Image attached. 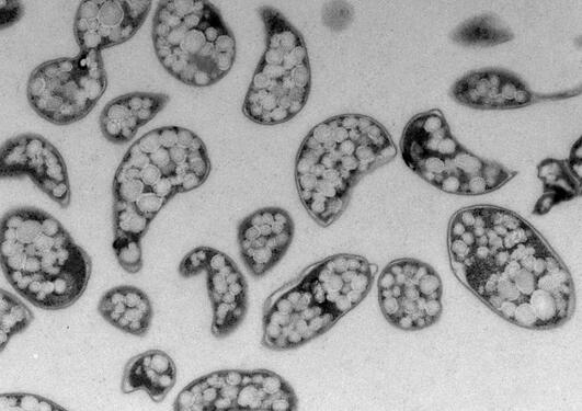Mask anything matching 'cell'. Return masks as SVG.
<instances>
[{"instance_id":"obj_1","label":"cell","mask_w":582,"mask_h":411,"mask_svg":"<svg viewBox=\"0 0 582 411\" xmlns=\"http://www.w3.org/2000/svg\"><path fill=\"white\" fill-rule=\"evenodd\" d=\"M447 243L456 276L505 320L547 329L572 315L568 269L520 215L490 205L464 208L450 219Z\"/></svg>"},{"instance_id":"obj_2","label":"cell","mask_w":582,"mask_h":411,"mask_svg":"<svg viewBox=\"0 0 582 411\" xmlns=\"http://www.w3.org/2000/svg\"><path fill=\"white\" fill-rule=\"evenodd\" d=\"M396 156L390 134L370 116L345 113L318 123L295 158V183L306 212L320 226H330L360 179Z\"/></svg>"},{"instance_id":"obj_3","label":"cell","mask_w":582,"mask_h":411,"mask_svg":"<svg viewBox=\"0 0 582 411\" xmlns=\"http://www.w3.org/2000/svg\"><path fill=\"white\" fill-rule=\"evenodd\" d=\"M0 258L12 287L33 305L59 310L87 288L91 259L50 214L21 207L1 219Z\"/></svg>"},{"instance_id":"obj_4","label":"cell","mask_w":582,"mask_h":411,"mask_svg":"<svg viewBox=\"0 0 582 411\" xmlns=\"http://www.w3.org/2000/svg\"><path fill=\"white\" fill-rule=\"evenodd\" d=\"M377 271L376 264L350 253L306 266L265 299L262 345L283 351L320 336L365 298Z\"/></svg>"},{"instance_id":"obj_5","label":"cell","mask_w":582,"mask_h":411,"mask_svg":"<svg viewBox=\"0 0 582 411\" xmlns=\"http://www.w3.org/2000/svg\"><path fill=\"white\" fill-rule=\"evenodd\" d=\"M207 148L193 130L153 128L136 139L113 180V213H132L149 224L176 194L199 187L208 178Z\"/></svg>"},{"instance_id":"obj_6","label":"cell","mask_w":582,"mask_h":411,"mask_svg":"<svg viewBox=\"0 0 582 411\" xmlns=\"http://www.w3.org/2000/svg\"><path fill=\"white\" fill-rule=\"evenodd\" d=\"M151 37L161 66L186 85L219 82L236 60L235 35L209 1H160Z\"/></svg>"},{"instance_id":"obj_7","label":"cell","mask_w":582,"mask_h":411,"mask_svg":"<svg viewBox=\"0 0 582 411\" xmlns=\"http://www.w3.org/2000/svg\"><path fill=\"white\" fill-rule=\"evenodd\" d=\"M265 48L253 72L242 113L259 125H278L294 118L306 105L311 68L303 34L272 5L258 9Z\"/></svg>"},{"instance_id":"obj_8","label":"cell","mask_w":582,"mask_h":411,"mask_svg":"<svg viewBox=\"0 0 582 411\" xmlns=\"http://www.w3.org/2000/svg\"><path fill=\"white\" fill-rule=\"evenodd\" d=\"M400 151L414 173L450 194H487L515 175L514 171L482 159L460 145L437 109L419 113L407 123Z\"/></svg>"},{"instance_id":"obj_9","label":"cell","mask_w":582,"mask_h":411,"mask_svg":"<svg viewBox=\"0 0 582 411\" xmlns=\"http://www.w3.org/2000/svg\"><path fill=\"white\" fill-rule=\"evenodd\" d=\"M107 77L99 50H80L37 66L27 80L28 104L42 118L69 125L84 118L102 98Z\"/></svg>"},{"instance_id":"obj_10","label":"cell","mask_w":582,"mask_h":411,"mask_svg":"<svg viewBox=\"0 0 582 411\" xmlns=\"http://www.w3.org/2000/svg\"><path fill=\"white\" fill-rule=\"evenodd\" d=\"M293 387L267 369H225L204 375L181 390L179 411H294Z\"/></svg>"},{"instance_id":"obj_11","label":"cell","mask_w":582,"mask_h":411,"mask_svg":"<svg viewBox=\"0 0 582 411\" xmlns=\"http://www.w3.org/2000/svg\"><path fill=\"white\" fill-rule=\"evenodd\" d=\"M378 301L393 327L412 331L433 324L442 312V281L435 270L415 259H398L381 271Z\"/></svg>"},{"instance_id":"obj_12","label":"cell","mask_w":582,"mask_h":411,"mask_svg":"<svg viewBox=\"0 0 582 411\" xmlns=\"http://www.w3.org/2000/svg\"><path fill=\"white\" fill-rule=\"evenodd\" d=\"M0 174L1 178L27 175L61 207L70 204L65 160L57 148L38 134H21L1 146Z\"/></svg>"},{"instance_id":"obj_13","label":"cell","mask_w":582,"mask_h":411,"mask_svg":"<svg viewBox=\"0 0 582 411\" xmlns=\"http://www.w3.org/2000/svg\"><path fill=\"white\" fill-rule=\"evenodd\" d=\"M150 0H85L75 16L73 33L80 50H99L130 39L144 24Z\"/></svg>"},{"instance_id":"obj_14","label":"cell","mask_w":582,"mask_h":411,"mask_svg":"<svg viewBox=\"0 0 582 411\" xmlns=\"http://www.w3.org/2000/svg\"><path fill=\"white\" fill-rule=\"evenodd\" d=\"M294 220L282 207L254 210L238 227V244L249 272L261 277L285 255L294 238Z\"/></svg>"},{"instance_id":"obj_15","label":"cell","mask_w":582,"mask_h":411,"mask_svg":"<svg viewBox=\"0 0 582 411\" xmlns=\"http://www.w3.org/2000/svg\"><path fill=\"white\" fill-rule=\"evenodd\" d=\"M459 104L476 110H513L545 101V95L530 91L515 73L484 68L461 76L449 90Z\"/></svg>"},{"instance_id":"obj_16","label":"cell","mask_w":582,"mask_h":411,"mask_svg":"<svg viewBox=\"0 0 582 411\" xmlns=\"http://www.w3.org/2000/svg\"><path fill=\"white\" fill-rule=\"evenodd\" d=\"M205 271L213 306L212 333L216 338H225L237 329L246 315V279L233 260L214 248L210 249Z\"/></svg>"},{"instance_id":"obj_17","label":"cell","mask_w":582,"mask_h":411,"mask_svg":"<svg viewBox=\"0 0 582 411\" xmlns=\"http://www.w3.org/2000/svg\"><path fill=\"white\" fill-rule=\"evenodd\" d=\"M169 95L158 92H129L112 99L102 110L100 129L111 142L122 145L134 138L169 103Z\"/></svg>"},{"instance_id":"obj_18","label":"cell","mask_w":582,"mask_h":411,"mask_svg":"<svg viewBox=\"0 0 582 411\" xmlns=\"http://www.w3.org/2000/svg\"><path fill=\"white\" fill-rule=\"evenodd\" d=\"M98 309L109 323L133 335H145L151 323V302L146 293L135 286L111 288L101 297Z\"/></svg>"},{"instance_id":"obj_19","label":"cell","mask_w":582,"mask_h":411,"mask_svg":"<svg viewBox=\"0 0 582 411\" xmlns=\"http://www.w3.org/2000/svg\"><path fill=\"white\" fill-rule=\"evenodd\" d=\"M175 379L173 359L163 351L149 350L127 363L122 390L125 393L144 390L155 402H160L172 389Z\"/></svg>"},{"instance_id":"obj_20","label":"cell","mask_w":582,"mask_h":411,"mask_svg":"<svg viewBox=\"0 0 582 411\" xmlns=\"http://www.w3.org/2000/svg\"><path fill=\"white\" fill-rule=\"evenodd\" d=\"M537 175L544 186V193L534 209L539 215L580 193V181L571 173L567 161L545 159L537 165Z\"/></svg>"},{"instance_id":"obj_21","label":"cell","mask_w":582,"mask_h":411,"mask_svg":"<svg viewBox=\"0 0 582 411\" xmlns=\"http://www.w3.org/2000/svg\"><path fill=\"white\" fill-rule=\"evenodd\" d=\"M450 39L465 47H492L513 39L511 28L495 14L481 13L458 24Z\"/></svg>"},{"instance_id":"obj_22","label":"cell","mask_w":582,"mask_h":411,"mask_svg":"<svg viewBox=\"0 0 582 411\" xmlns=\"http://www.w3.org/2000/svg\"><path fill=\"white\" fill-rule=\"evenodd\" d=\"M0 294V347L2 351L13 335L31 324L34 316L30 308L14 295L4 289H1Z\"/></svg>"},{"instance_id":"obj_23","label":"cell","mask_w":582,"mask_h":411,"mask_svg":"<svg viewBox=\"0 0 582 411\" xmlns=\"http://www.w3.org/2000/svg\"><path fill=\"white\" fill-rule=\"evenodd\" d=\"M118 264L128 273L135 274L142 267L140 239L114 232L112 243Z\"/></svg>"},{"instance_id":"obj_24","label":"cell","mask_w":582,"mask_h":411,"mask_svg":"<svg viewBox=\"0 0 582 411\" xmlns=\"http://www.w3.org/2000/svg\"><path fill=\"white\" fill-rule=\"evenodd\" d=\"M0 410L62 411L65 409L41 396L12 392L0 396Z\"/></svg>"},{"instance_id":"obj_25","label":"cell","mask_w":582,"mask_h":411,"mask_svg":"<svg viewBox=\"0 0 582 411\" xmlns=\"http://www.w3.org/2000/svg\"><path fill=\"white\" fill-rule=\"evenodd\" d=\"M322 23L333 32L345 30L353 20L354 10L344 1H330L322 8Z\"/></svg>"},{"instance_id":"obj_26","label":"cell","mask_w":582,"mask_h":411,"mask_svg":"<svg viewBox=\"0 0 582 411\" xmlns=\"http://www.w3.org/2000/svg\"><path fill=\"white\" fill-rule=\"evenodd\" d=\"M210 249L209 247H198L190 251L180 263V274L189 277L205 270Z\"/></svg>"},{"instance_id":"obj_27","label":"cell","mask_w":582,"mask_h":411,"mask_svg":"<svg viewBox=\"0 0 582 411\" xmlns=\"http://www.w3.org/2000/svg\"><path fill=\"white\" fill-rule=\"evenodd\" d=\"M23 14L22 3L14 0L0 1V26L1 30L15 23Z\"/></svg>"},{"instance_id":"obj_28","label":"cell","mask_w":582,"mask_h":411,"mask_svg":"<svg viewBox=\"0 0 582 411\" xmlns=\"http://www.w3.org/2000/svg\"><path fill=\"white\" fill-rule=\"evenodd\" d=\"M581 144H582L581 139H578V141L571 148L570 157L567 161L571 173L574 175V178L578 181H581V158H582Z\"/></svg>"}]
</instances>
